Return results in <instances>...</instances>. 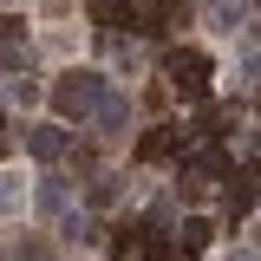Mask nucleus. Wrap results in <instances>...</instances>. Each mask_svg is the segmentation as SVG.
Instances as JSON below:
<instances>
[{
  "mask_svg": "<svg viewBox=\"0 0 261 261\" xmlns=\"http://www.w3.org/2000/svg\"><path fill=\"white\" fill-rule=\"evenodd\" d=\"M222 183H228V190H222V209H228V222H242V216H248V209L261 202V176H255V170H228Z\"/></svg>",
  "mask_w": 261,
  "mask_h": 261,
  "instance_id": "20e7f679",
  "label": "nucleus"
},
{
  "mask_svg": "<svg viewBox=\"0 0 261 261\" xmlns=\"http://www.w3.org/2000/svg\"><path fill=\"white\" fill-rule=\"evenodd\" d=\"M27 39V20L20 13H0V46H20Z\"/></svg>",
  "mask_w": 261,
  "mask_h": 261,
  "instance_id": "f8f14e48",
  "label": "nucleus"
},
{
  "mask_svg": "<svg viewBox=\"0 0 261 261\" xmlns=\"http://www.w3.org/2000/svg\"><path fill=\"white\" fill-rule=\"evenodd\" d=\"M0 150H7V130H0Z\"/></svg>",
  "mask_w": 261,
  "mask_h": 261,
  "instance_id": "f3484780",
  "label": "nucleus"
},
{
  "mask_svg": "<svg viewBox=\"0 0 261 261\" xmlns=\"http://www.w3.org/2000/svg\"><path fill=\"white\" fill-rule=\"evenodd\" d=\"M111 202H118V176H98L92 183V209H111Z\"/></svg>",
  "mask_w": 261,
  "mask_h": 261,
  "instance_id": "ddd939ff",
  "label": "nucleus"
},
{
  "mask_svg": "<svg viewBox=\"0 0 261 261\" xmlns=\"http://www.w3.org/2000/svg\"><path fill=\"white\" fill-rule=\"evenodd\" d=\"M59 235L79 242V248H92V242H98V216H92V209H72V216L59 222Z\"/></svg>",
  "mask_w": 261,
  "mask_h": 261,
  "instance_id": "6e6552de",
  "label": "nucleus"
},
{
  "mask_svg": "<svg viewBox=\"0 0 261 261\" xmlns=\"http://www.w3.org/2000/svg\"><path fill=\"white\" fill-rule=\"evenodd\" d=\"M209 7H216V20H222V27H235V20H242V0H209Z\"/></svg>",
  "mask_w": 261,
  "mask_h": 261,
  "instance_id": "2eb2a0df",
  "label": "nucleus"
},
{
  "mask_svg": "<svg viewBox=\"0 0 261 261\" xmlns=\"http://www.w3.org/2000/svg\"><path fill=\"white\" fill-rule=\"evenodd\" d=\"M27 150L39 163H59L65 150H72V130H65V124H27Z\"/></svg>",
  "mask_w": 261,
  "mask_h": 261,
  "instance_id": "39448f33",
  "label": "nucleus"
},
{
  "mask_svg": "<svg viewBox=\"0 0 261 261\" xmlns=\"http://www.w3.org/2000/svg\"><path fill=\"white\" fill-rule=\"evenodd\" d=\"M170 92L183 98V105H209V53H196V46H183V53H170Z\"/></svg>",
  "mask_w": 261,
  "mask_h": 261,
  "instance_id": "f03ea898",
  "label": "nucleus"
},
{
  "mask_svg": "<svg viewBox=\"0 0 261 261\" xmlns=\"http://www.w3.org/2000/svg\"><path fill=\"white\" fill-rule=\"evenodd\" d=\"M13 209H27V176L20 170H0V216H13Z\"/></svg>",
  "mask_w": 261,
  "mask_h": 261,
  "instance_id": "9d476101",
  "label": "nucleus"
},
{
  "mask_svg": "<svg viewBox=\"0 0 261 261\" xmlns=\"http://www.w3.org/2000/svg\"><path fill=\"white\" fill-rule=\"evenodd\" d=\"M228 261H255V255H228Z\"/></svg>",
  "mask_w": 261,
  "mask_h": 261,
  "instance_id": "dca6fc26",
  "label": "nucleus"
},
{
  "mask_svg": "<svg viewBox=\"0 0 261 261\" xmlns=\"http://www.w3.org/2000/svg\"><path fill=\"white\" fill-rule=\"evenodd\" d=\"M105 92H111V85H105L98 72H85V65H79V72H65L59 85H53V111H59V124H72V118H79V124H92L98 105H105Z\"/></svg>",
  "mask_w": 261,
  "mask_h": 261,
  "instance_id": "f257e3e1",
  "label": "nucleus"
},
{
  "mask_svg": "<svg viewBox=\"0 0 261 261\" xmlns=\"http://www.w3.org/2000/svg\"><path fill=\"white\" fill-rule=\"evenodd\" d=\"M98 130H124L130 124V98H118V92H105V105H98V118H92Z\"/></svg>",
  "mask_w": 261,
  "mask_h": 261,
  "instance_id": "1a4fd4ad",
  "label": "nucleus"
},
{
  "mask_svg": "<svg viewBox=\"0 0 261 261\" xmlns=\"http://www.w3.org/2000/svg\"><path fill=\"white\" fill-rule=\"evenodd\" d=\"M7 92H13V105H39V85H33V79H13Z\"/></svg>",
  "mask_w": 261,
  "mask_h": 261,
  "instance_id": "4468645a",
  "label": "nucleus"
},
{
  "mask_svg": "<svg viewBox=\"0 0 261 261\" xmlns=\"http://www.w3.org/2000/svg\"><path fill=\"white\" fill-rule=\"evenodd\" d=\"M176 144H183V130H170V124L144 130V137H137V163H170V157H176Z\"/></svg>",
  "mask_w": 261,
  "mask_h": 261,
  "instance_id": "423d86ee",
  "label": "nucleus"
},
{
  "mask_svg": "<svg viewBox=\"0 0 261 261\" xmlns=\"http://www.w3.org/2000/svg\"><path fill=\"white\" fill-rule=\"evenodd\" d=\"M222 176H228V150L222 144H202V150L183 157V190H209V183H222Z\"/></svg>",
  "mask_w": 261,
  "mask_h": 261,
  "instance_id": "7ed1b4c3",
  "label": "nucleus"
},
{
  "mask_svg": "<svg viewBox=\"0 0 261 261\" xmlns=\"http://www.w3.org/2000/svg\"><path fill=\"white\" fill-rule=\"evenodd\" d=\"M39 209H46V216H59V209H65V183H59V176L39 183Z\"/></svg>",
  "mask_w": 261,
  "mask_h": 261,
  "instance_id": "9b49d317",
  "label": "nucleus"
},
{
  "mask_svg": "<svg viewBox=\"0 0 261 261\" xmlns=\"http://www.w3.org/2000/svg\"><path fill=\"white\" fill-rule=\"evenodd\" d=\"M209 235H216V222H209V216H183V228H176V255H202V248H209Z\"/></svg>",
  "mask_w": 261,
  "mask_h": 261,
  "instance_id": "0eeeda50",
  "label": "nucleus"
}]
</instances>
